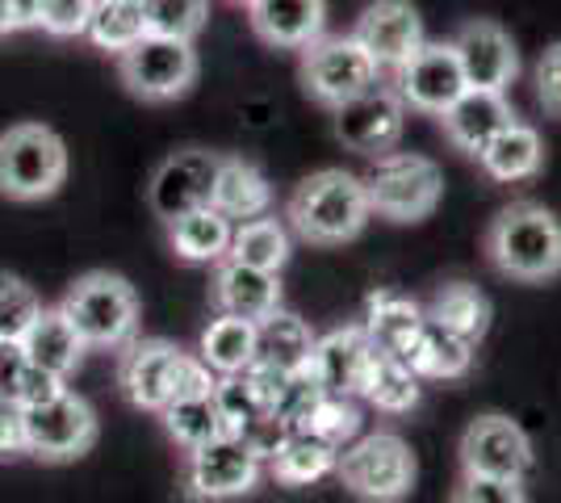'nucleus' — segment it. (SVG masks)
<instances>
[{"mask_svg": "<svg viewBox=\"0 0 561 503\" xmlns=\"http://www.w3.org/2000/svg\"><path fill=\"white\" fill-rule=\"evenodd\" d=\"M482 256L515 286H549L561 277V218L537 197H515L482 231Z\"/></svg>", "mask_w": 561, "mask_h": 503, "instance_id": "f257e3e1", "label": "nucleus"}, {"mask_svg": "<svg viewBox=\"0 0 561 503\" xmlns=\"http://www.w3.org/2000/svg\"><path fill=\"white\" fill-rule=\"evenodd\" d=\"M374 222L360 176L348 168H319L302 176L285 202V227L310 248H344Z\"/></svg>", "mask_w": 561, "mask_h": 503, "instance_id": "f03ea898", "label": "nucleus"}, {"mask_svg": "<svg viewBox=\"0 0 561 503\" xmlns=\"http://www.w3.org/2000/svg\"><path fill=\"white\" fill-rule=\"evenodd\" d=\"M374 218L390 227H420L445 202V172L420 151H386L360 172Z\"/></svg>", "mask_w": 561, "mask_h": 503, "instance_id": "7ed1b4c3", "label": "nucleus"}, {"mask_svg": "<svg viewBox=\"0 0 561 503\" xmlns=\"http://www.w3.org/2000/svg\"><path fill=\"white\" fill-rule=\"evenodd\" d=\"M335 479L356 503H402L415 491L420 461L402 432L374 428L340 449Z\"/></svg>", "mask_w": 561, "mask_h": 503, "instance_id": "20e7f679", "label": "nucleus"}, {"mask_svg": "<svg viewBox=\"0 0 561 503\" xmlns=\"http://www.w3.org/2000/svg\"><path fill=\"white\" fill-rule=\"evenodd\" d=\"M59 311L68 315L76 335L84 340V348L122 353L130 340H139V319H142L139 294H135V286L122 273H110V268L84 273L64 294Z\"/></svg>", "mask_w": 561, "mask_h": 503, "instance_id": "39448f33", "label": "nucleus"}, {"mask_svg": "<svg viewBox=\"0 0 561 503\" xmlns=\"http://www.w3.org/2000/svg\"><path fill=\"white\" fill-rule=\"evenodd\" d=\"M68 181V144L43 122H18L0 135V197L47 202Z\"/></svg>", "mask_w": 561, "mask_h": 503, "instance_id": "423d86ee", "label": "nucleus"}, {"mask_svg": "<svg viewBox=\"0 0 561 503\" xmlns=\"http://www.w3.org/2000/svg\"><path fill=\"white\" fill-rule=\"evenodd\" d=\"M197 72H202V59L185 38L142 34L135 47L117 55V76H122L126 93L147 101V105L181 101L197 84Z\"/></svg>", "mask_w": 561, "mask_h": 503, "instance_id": "0eeeda50", "label": "nucleus"}, {"mask_svg": "<svg viewBox=\"0 0 561 503\" xmlns=\"http://www.w3.org/2000/svg\"><path fill=\"white\" fill-rule=\"evenodd\" d=\"M298 80H302V93L323 105V110H335L352 96H360L365 89H374L377 80L386 76L377 72V64L365 55V47L352 38V34H319L310 47L298 50Z\"/></svg>", "mask_w": 561, "mask_h": 503, "instance_id": "6e6552de", "label": "nucleus"}, {"mask_svg": "<svg viewBox=\"0 0 561 503\" xmlns=\"http://www.w3.org/2000/svg\"><path fill=\"white\" fill-rule=\"evenodd\" d=\"M22 432H25V454L38 461H76L96 445V411L89 399H80L76 390H59L34 408H22Z\"/></svg>", "mask_w": 561, "mask_h": 503, "instance_id": "1a4fd4ad", "label": "nucleus"}, {"mask_svg": "<svg viewBox=\"0 0 561 503\" xmlns=\"http://www.w3.org/2000/svg\"><path fill=\"white\" fill-rule=\"evenodd\" d=\"M264 479V461L243 436H214L210 445L185 454V495L193 503H239Z\"/></svg>", "mask_w": 561, "mask_h": 503, "instance_id": "9d476101", "label": "nucleus"}, {"mask_svg": "<svg viewBox=\"0 0 561 503\" xmlns=\"http://www.w3.org/2000/svg\"><path fill=\"white\" fill-rule=\"evenodd\" d=\"M457 466L461 475H494V479H528L537 466L533 436L507 411H482L473 415L457 441Z\"/></svg>", "mask_w": 561, "mask_h": 503, "instance_id": "9b49d317", "label": "nucleus"}, {"mask_svg": "<svg viewBox=\"0 0 561 503\" xmlns=\"http://www.w3.org/2000/svg\"><path fill=\"white\" fill-rule=\"evenodd\" d=\"M331 135L352 156L377 160L386 151H398V144H402L407 105L398 101L390 80H377L374 89H365L360 96H352V101L331 110Z\"/></svg>", "mask_w": 561, "mask_h": 503, "instance_id": "f8f14e48", "label": "nucleus"}, {"mask_svg": "<svg viewBox=\"0 0 561 503\" xmlns=\"http://www.w3.org/2000/svg\"><path fill=\"white\" fill-rule=\"evenodd\" d=\"M386 80L398 93V101L407 105V114H427V118H440L448 105L466 93V76H461L453 43H423Z\"/></svg>", "mask_w": 561, "mask_h": 503, "instance_id": "ddd939ff", "label": "nucleus"}, {"mask_svg": "<svg viewBox=\"0 0 561 503\" xmlns=\"http://www.w3.org/2000/svg\"><path fill=\"white\" fill-rule=\"evenodd\" d=\"M457 50V64L466 76V89H486V93H507L519 80V47L512 30L494 18H469L457 25L448 38Z\"/></svg>", "mask_w": 561, "mask_h": 503, "instance_id": "4468645a", "label": "nucleus"}, {"mask_svg": "<svg viewBox=\"0 0 561 503\" xmlns=\"http://www.w3.org/2000/svg\"><path fill=\"white\" fill-rule=\"evenodd\" d=\"M348 34L365 47L381 76H394L427 43L420 9L411 0H369Z\"/></svg>", "mask_w": 561, "mask_h": 503, "instance_id": "2eb2a0df", "label": "nucleus"}, {"mask_svg": "<svg viewBox=\"0 0 561 503\" xmlns=\"http://www.w3.org/2000/svg\"><path fill=\"white\" fill-rule=\"evenodd\" d=\"M218 160H222V151H210V147H181V151H172L164 164L151 172V185H147L151 215L172 222V218L188 215V210L210 206Z\"/></svg>", "mask_w": 561, "mask_h": 503, "instance_id": "dca6fc26", "label": "nucleus"}, {"mask_svg": "<svg viewBox=\"0 0 561 503\" xmlns=\"http://www.w3.org/2000/svg\"><path fill=\"white\" fill-rule=\"evenodd\" d=\"M374 353V340L365 335L360 323L331 328L328 335H314V348H310V361H306V378L319 386L323 395L360 399V382L369 374Z\"/></svg>", "mask_w": 561, "mask_h": 503, "instance_id": "f3484780", "label": "nucleus"}, {"mask_svg": "<svg viewBox=\"0 0 561 503\" xmlns=\"http://www.w3.org/2000/svg\"><path fill=\"white\" fill-rule=\"evenodd\" d=\"M181 357L185 348H176L172 340H130L122 348V361H117V382H122V395L135 403L139 411H160L168 408L172 399V382H176V369H181Z\"/></svg>", "mask_w": 561, "mask_h": 503, "instance_id": "a211bd4d", "label": "nucleus"}, {"mask_svg": "<svg viewBox=\"0 0 561 503\" xmlns=\"http://www.w3.org/2000/svg\"><path fill=\"white\" fill-rule=\"evenodd\" d=\"M515 118H519V114H515V105L507 93L466 89V93L457 96L445 114L436 118V126H440V135H445V144L453 147V151H461V156L473 160V156L491 144L503 126H512Z\"/></svg>", "mask_w": 561, "mask_h": 503, "instance_id": "6ab92c4d", "label": "nucleus"}, {"mask_svg": "<svg viewBox=\"0 0 561 503\" xmlns=\"http://www.w3.org/2000/svg\"><path fill=\"white\" fill-rule=\"evenodd\" d=\"M248 25L264 47L302 50L328 34V0H252Z\"/></svg>", "mask_w": 561, "mask_h": 503, "instance_id": "aec40b11", "label": "nucleus"}, {"mask_svg": "<svg viewBox=\"0 0 561 503\" xmlns=\"http://www.w3.org/2000/svg\"><path fill=\"white\" fill-rule=\"evenodd\" d=\"M549 160V147L533 122L515 118L512 126H503L491 144L473 156L478 172L494 181V185H524V181H537Z\"/></svg>", "mask_w": 561, "mask_h": 503, "instance_id": "412c9836", "label": "nucleus"}, {"mask_svg": "<svg viewBox=\"0 0 561 503\" xmlns=\"http://www.w3.org/2000/svg\"><path fill=\"white\" fill-rule=\"evenodd\" d=\"M210 302L218 315L260 323L273 311H280V273L248 268L239 261H218L210 277Z\"/></svg>", "mask_w": 561, "mask_h": 503, "instance_id": "4be33fe9", "label": "nucleus"}, {"mask_svg": "<svg viewBox=\"0 0 561 503\" xmlns=\"http://www.w3.org/2000/svg\"><path fill=\"white\" fill-rule=\"evenodd\" d=\"M402 361L411 365V374L420 382H461L473 374V361H478V344L461 340L457 332H448L440 323L423 319L415 340L407 344Z\"/></svg>", "mask_w": 561, "mask_h": 503, "instance_id": "5701e85b", "label": "nucleus"}, {"mask_svg": "<svg viewBox=\"0 0 561 503\" xmlns=\"http://www.w3.org/2000/svg\"><path fill=\"white\" fill-rule=\"evenodd\" d=\"M210 206L231 222H248L273 210V185L252 160L243 156H222L218 172H214Z\"/></svg>", "mask_w": 561, "mask_h": 503, "instance_id": "b1692460", "label": "nucleus"}, {"mask_svg": "<svg viewBox=\"0 0 561 503\" xmlns=\"http://www.w3.org/2000/svg\"><path fill=\"white\" fill-rule=\"evenodd\" d=\"M423 319H432V323H440L448 332H457L469 344H482L486 332H491L494 307L473 282L453 277V282H440V286L432 289V298L423 302Z\"/></svg>", "mask_w": 561, "mask_h": 503, "instance_id": "393cba45", "label": "nucleus"}, {"mask_svg": "<svg viewBox=\"0 0 561 503\" xmlns=\"http://www.w3.org/2000/svg\"><path fill=\"white\" fill-rule=\"evenodd\" d=\"M22 353L30 365L47 369L55 378H68L84 361V340L76 335V328L59 307H43L38 319L30 323V332L22 335Z\"/></svg>", "mask_w": 561, "mask_h": 503, "instance_id": "a878e982", "label": "nucleus"}, {"mask_svg": "<svg viewBox=\"0 0 561 503\" xmlns=\"http://www.w3.org/2000/svg\"><path fill=\"white\" fill-rule=\"evenodd\" d=\"M168 227V248L172 256L185 264H218L227 261V248H231V231L234 222L222 218L214 206H202V210H188V215L164 222Z\"/></svg>", "mask_w": 561, "mask_h": 503, "instance_id": "bb28decb", "label": "nucleus"}, {"mask_svg": "<svg viewBox=\"0 0 561 503\" xmlns=\"http://www.w3.org/2000/svg\"><path fill=\"white\" fill-rule=\"evenodd\" d=\"M360 399L386 415V420H402L423 403V382L411 374V365L394 353H374L369 374L360 382Z\"/></svg>", "mask_w": 561, "mask_h": 503, "instance_id": "cd10ccee", "label": "nucleus"}, {"mask_svg": "<svg viewBox=\"0 0 561 503\" xmlns=\"http://www.w3.org/2000/svg\"><path fill=\"white\" fill-rule=\"evenodd\" d=\"M335 461H340L335 445L294 428L277 445V454L264 461V475L280 487H310V482H323L328 475H335Z\"/></svg>", "mask_w": 561, "mask_h": 503, "instance_id": "c85d7f7f", "label": "nucleus"}, {"mask_svg": "<svg viewBox=\"0 0 561 503\" xmlns=\"http://www.w3.org/2000/svg\"><path fill=\"white\" fill-rule=\"evenodd\" d=\"M420 323L423 302H415L411 294H398V289H377L369 298V307H365V319H360V328L374 340L377 353H394V357L407 353V344L415 340Z\"/></svg>", "mask_w": 561, "mask_h": 503, "instance_id": "c756f323", "label": "nucleus"}, {"mask_svg": "<svg viewBox=\"0 0 561 503\" xmlns=\"http://www.w3.org/2000/svg\"><path fill=\"white\" fill-rule=\"evenodd\" d=\"M310 348H314V332L302 315L280 307L256 323V361H264L277 374H306Z\"/></svg>", "mask_w": 561, "mask_h": 503, "instance_id": "7c9ffc66", "label": "nucleus"}, {"mask_svg": "<svg viewBox=\"0 0 561 503\" xmlns=\"http://www.w3.org/2000/svg\"><path fill=\"white\" fill-rule=\"evenodd\" d=\"M289 256H294V240H289V227L277 215L234 222L227 261H239L248 264V268H264V273H280L289 264Z\"/></svg>", "mask_w": 561, "mask_h": 503, "instance_id": "2f4dec72", "label": "nucleus"}, {"mask_svg": "<svg viewBox=\"0 0 561 503\" xmlns=\"http://www.w3.org/2000/svg\"><path fill=\"white\" fill-rule=\"evenodd\" d=\"M197 357L210 365L218 378H234L256 361V323L218 315L210 328L197 340Z\"/></svg>", "mask_w": 561, "mask_h": 503, "instance_id": "473e14b6", "label": "nucleus"}, {"mask_svg": "<svg viewBox=\"0 0 561 503\" xmlns=\"http://www.w3.org/2000/svg\"><path fill=\"white\" fill-rule=\"evenodd\" d=\"M160 420H164V432L172 436V445L181 449V454H193V449H202V445H210L214 436H222V415H218V403H214V395H193V399H172L164 411H160Z\"/></svg>", "mask_w": 561, "mask_h": 503, "instance_id": "72a5a7b5", "label": "nucleus"}, {"mask_svg": "<svg viewBox=\"0 0 561 503\" xmlns=\"http://www.w3.org/2000/svg\"><path fill=\"white\" fill-rule=\"evenodd\" d=\"M142 34H147V13H142V0H96L93 18L84 38L96 50H114L122 55L126 47H135Z\"/></svg>", "mask_w": 561, "mask_h": 503, "instance_id": "f704fd0d", "label": "nucleus"}, {"mask_svg": "<svg viewBox=\"0 0 561 503\" xmlns=\"http://www.w3.org/2000/svg\"><path fill=\"white\" fill-rule=\"evenodd\" d=\"M360 424H365V415L356 408V399H340V395H314L306 411L298 415V432H310V436H319V441H328L335 449H344L348 441L360 436Z\"/></svg>", "mask_w": 561, "mask_h": 503, "instance_id": "c9c22d12", "label": "nucleus"}, {"mask_svg": "<svg viewBox=\"0 0 561 503\" xmlns=\"http://www.w3.org/2000/svg\"><path fill=\"white\" fill-rule=\"evenodd\" d=\"M142 13H147V34L193 43L210 22V0H142Z\"/></svg>", "mask_w": 561, "mask_h": 503, "instance_id": "e433bc0d", "label": "nucleus"}, {"mask_svg": "<svg viewBox=\"0 0 561 503\" xmlns=\"http://www.w3.org/2000/svg\"><path fill=\"white\" fill-rule=\"evenodd\" d=\"M38 311H43L38 289L18 273H0V344H22Z\"/></svg>", "mask_w": 561, "mask_h": 503, "instance_id": "4c0bfd02", "label": "nucleus"}, {"mask_svg": "<svg viewBox=\"0 0 561 503\" xmlns=\"http://www.w3.org/2000/svg\"><path fill=\"white\" fill-rule=\"evenodd\" d=\"M96 0H38L34 25L50 38H84Z\"/></svg>", "mask_w": 561, "mask_h": 503, "instance_id": "58836bf2", "label": "nucleus"}, {"mask_svg": "<svg viewBox=\"0 0 561 503\" xmlns=\"http://www.w3.org/2000/svg\"><path fill=\"white\" fill-rule=\"evenodd\" d=\"M448 503H528V487L519 479H494V475H457Z\"/></svg>", "mask_w": 561, "mask_h": 503, "instance_id": "ea45409f", "label": "nucleus"}, {"mask_svg": "<svg viewBox=\"0 0 561 503\" xmlns=\"http://www.w3.org/2000/svg\"><path fill=\"white\" fill-rule=\"evenodd\" d=\"M533 89H537V105L549 118L561 122V38L540 50L537 72H533Z\"/></svg>", "mask_w": 561, "mask_h": 503, "instance_id": "a19ab883", "label": "nucleus"}, {"mask_svg": "<svg viewBox=\"0 0 561 503\" xmlns=\"http://www.w3.org/2000/svg\"><path fill=\"white\" fill-rule=\"evenodd\" d=\"M64 390V378H55V374H47V369H38V365H30L25 361L22 374L13 378V386H9V403H18V408H34V403H43V399H50V395H59Z\"/></svg>", "mask_w": 561, "mask_h": 503, "instance_id": "79ce46f5", "label": "nucleus"}, {"mask_svg": "<svg viewBox=\"0 0 561 503\" xmlns=\"http://www.w3.org/2000/svg\"><path fill=\"white\" fill-rule=\"evenodd\" d=\"M25 454V432H22V408L0 399V457Z\"/></svg>", "mask_w": 561, "mask_h": 503, "instance_id": "37998d69", "label": "nucleus"}, {"mask_svg": "<svg viewBox=\"0 0 561 503\" xmlns=\"http://www.w3.org/2000/svg\"><path fill=\"white\" fill-rule=\"evenodd\" d=\"M22 365H25L22 344H0V395H9V386L22 374Z\"/></svg>", "mask_w": 561, "mask_h": 503, "instance_id": "c03bdc74", "label": "nucleus"}, {"mask_svg": "<svg viewBox=\"0 0 561 503\" xmlns=\"http://www.w3.org/2000/svg\"><path fill=\"white\" fill-rule=\"evenodd\" d=\"M34 13H38V0H13V18H18V30H22V25H34Z\"/></svg>", "mask_w": 561, "mask_h": 503, "instance_id": "a18cd8bd", "label": "nucleus"}, {"mask_svg": "<svg viewBox=\"0 0 561 503\" xmlns=\"http://www.w3.org/2000/svg\"><path fill=\"white\" fill-rule=\"evenodd\" d=\"M18 30V18H13V0H0V38Z\"/></svg>", "mask_w": 561, "mask_h": 503, "instance_id": "49530a36", "label": "nucleus"}, {"mask_svg": "<svg viewBox=\"0 0 561 503\" xmlns=\"http://www.w3.org/2000/svg\"><path fill=\"white\" fill-rule=\"evenodd\" d=\"M231 4H243V9H248V4H252V0H231Z\"/></svg>", "mask_w": 561, "mask_h": 503, "instance_id": "de8ad7c7", "label": "nucleus"}, {"mask_svg": "<svg viewBox=\"0 0 561 503\" xmlns=\"http://www.w3.org/2000/svg\"><path fill=\"white\" fill-rule=\"evenodd\" d=\"M0 399H4V395H0Z\"/></svg>", "mask_w": 561, "mask_h": 503, "instance_id": "09e8293b", "label": "nucleus"}]
</instances>
